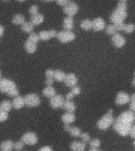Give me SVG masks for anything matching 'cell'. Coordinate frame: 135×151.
Instances as JSON below:
<instances>
[{
    "instance_id": "obj_1",
    "label": "cell",
    "mask_w": 135,
    "mask_h": 151,
    "mask_svg": "<svg viewBox=\"0 0 135 151\" xmlns=\"http://www.w3.org/2000/svg\"><path fill=\"white\" fill-rule=\"evenodd\" d=\"M135 120L134 112L125 111L118 116L113 124L115 131L121 136H127Z\"/></svg>"
},
{
    "instance_id": "obj_2",
    "label": "cell",
    "mask_w": 135,
    "mask_h": 151,
    "mask_svg": "<svg viewBox=\"0 0 135 151\" xmlns=\"http://www.w3.org/2000/svg\"><path fill=\"white\" fill-rule=\"evenodd\" d=\"M127 2L126 0H120L116 8L110 16V21L115 24L123 23L127 17Z\"/></svg>"
},
{
    "instance_id": "obj_3",
    "label": "cell",
    "mask_w": 135,
    "mask_h": 151,
    "mask_svg": "<svg viewBox=\"0 0 135 151\" xmlns=\"http://www.w3.org/2000/svg\"><path fill=\"white\" fill-rule=\"evenodd\" d=\"M0 92L6 93L9 97L18 96L19 91L15 83L12 80L4 78L0 80Z\"/></svg>"
},
{
    "instance_id": "obj_4",
    "label": "cell",
    "mask_w": 135,
    "mask_h": 151,
    "mask_svg": "<svg viewBox=\"0 0 135 151\" xmlns=\"http://www.w3.org/2000/svg\"><path fill=\"white\" fill-rule=\"evenodd\" d=\"M114 121H115V117L112 116V114L107 113L98 120L97 124V127L100 130H107L110 126L113 124Z\"/></svg>"
},
{
    "instance_id": "obj_5",
    "label": "cell",
    "mask_w": 135,
    "mask_h": 151,
    "mask_svg": "<svg viewBox=\"0 0 135 151\" xmlns=\"http://www.w3.org/2000/svg\"><path fill=\"white\" fill-rule=\"evenodd\" d=\"M25 105L29 108L36 107L40 104V99L39 95L35 93H31L24 97Z\"/></svg>"
},
{
    "instance_id": "obj_6",
    "label": "cell",
    "mask_w": 135,
    "mask_h": 151,
    "mask_svg": "<svg viewBox=\"0 0 135 151\" xmlns=\"http://www.w3.org/2000/svg\"><path fill=\"white\" fill-rule=\"evenodd\" d=\"M75 34L72 32L71 31H61V32H58V35H57L58 40L62 43H67V42H71L75 39Z\"/></svg>"
},
{
    "instance_id": "obj_7",
    "label": "cell",
    "mask_w": 135,
    "mask_h": 151,
    "mask_svg": "<svg viewBox=\"0 0 135 151\" xmlns=\"http://www.w3.org/2000/svg\"><path fill=\"white\" fill-rule=\"evenodd\" d=\"M21 141L24 144L33 146V145H36L38 142V138L35 133H33V132H27V133L24 134L21 136Z\"/></svg>"
},
{
    "instance_id": "obj_8",
    "label": "cell",
    "mask_w": 135,
    "mask_h": 151,
    "mask_svg": "<svg viewBox=\"0 0 135 151\" xmlns=\"http://www.w3.org/2000/svg\"><path fill=\"white\" fill-rule=\"evenodd\" d=\"M78 5L76 2H70L67 4L63 6V12L64 14H66L68 17H72L74 16L78 11Z\"/></svg>"
},
{
    "instance_id": "obj_9",
    "label": "cell",
    "mask_w": 135,
    "mask_h": 151,
    "mask_svg": "<svg viewBox=\"0 0 135 151\" xmlns=\"http://www.w3.org/2000/svg\"><path fill=\"white\" fill-rule=\"evenodd\" d=\"M65 101V98L62 94H55L52 99H50V106L53 109L62 108Z\"/></svg>"
},
{
    "instance_id": "obj_10",
    "label": "cell",
    "mask_w": 135,
    "mask_h": 151,
    "mask_svg": "<svg viewBox=\"0 0 135 151\" xmlns=\"http://www.w3.org/2000/svg\"><path fill=\"white\" fill-rule=\"evenodd\" d=\"M130 101V96L126 92L119 91L116 95L115 103L118 106H123Z\"/></svg>"
},
{
    "instance_id": "obj_11",
    "label": "cell",
    "mask_w": 135,
    "mask_h": 151,
    "mask_svg": "<svg viewBox=\"0 0 135 151\" xmlns=\"http://www.w3.org/2000/svg\"><path fill=\"white\" fill-rule=\"evenodd\" d=\"M111 41L113 42L114 46L117 48H121L126 44L125 38L123 37V35H121L120 33L118 32L114 34L112 38H111Z\"/></svg>"
},
{
    "instance_id": "obj_12",
    "label": "cell",
    "mask_w": 135,
    "mask_h": 151,
    "mask_svg": "<svg viewBox=\"0 0 135 151\" xmlns=\"http://www.w3.org/2000/svg\"><path fill=\"white\" fill-rule=\"evenodd\" d=\"M63 82L66 84V87L72 88V87L77 85L78 78H77L75 74H73V73H68V74H66V76H65Z\"/></svg>"
},
{
    "instance_id": "obj_13",
    "label": "cell",
    "mask_w": 135,
    "mask_h": 151,
    "mask_svg": "<svg viewBox=\"0 0 135 151\" xmlns=\"http://www.w3.org/2000/svg\"><path fill=\"white\" fill-rule=\"evenodd\" d=\"M105 28V21L102 17H97L92 21V29L95 32H99Z\"/></svg>"
},
{
    "instance_id": "obj_14",
    "label": "cell",
    "mask_w": 135,
    "mask_h": 151,
    "mask_svg": "<svg viewBox=\"0 0 135 151\" xmlns=\"http://www.w3.org/2000/svg\"><path fill=\"white\" fill-rule=\"evenodd\" d=\"M12 108H14L15 109H20L23 108L25 106V101H24V97L17 96L14 99V100L11 102Z\"/></svg>"
},
{
    "instance_id": "obj_15",
    "label": "cell",
    "mask_w": 135,
    "mask_h": 151,
    "mask_svg": "<svg viewBox=\"0 0 135 151\" xmlns=\"http://www.w3.org/2000/svg\"><path fill=\"white\" fill-rule=\"evenodd\" d=\"M76 120V116L73 113H66L62 116V120L64 124H70L71 123L74 122Z\"/></svg>"
},
{
    "instance_id": "obj_16",
    "label": "cell",
    "mask_w": 135,
    "mask_h": 151,
    "mask_svg": "<svg viewBox=\"0 0 135 151\" xmlns=\"http://www.w3.org/2000/svg\"><path fill=\"white\" fill-rule=\"evenodd\" d=\"M73 18L72 17H66L63 20V28L64 30L71 31L73 28Z\"/></svg>"
},
{
    "instance_id": "obj_17",
    "label": "cell",
    "mask_w": 135,
    "mask_h": 151,
    "mask_svg": "<svg viewBox=\"0 0 135 151\" xmlns=\"http://www.w3.org/2000/svg\"><path fill=\"white\" fill-rule=\"evenodd\" d=\"M85 149V144L82 142L73 141L70 144V150L72 151H84Z\"/></svg>"
},
{
    "instance_id": "obj_18",
    "label": "cell",
    "mask_w": 135,
    "mask_h": 151,
    "mask_svg": "<svg viewBox=\"0 0 135 151\" xmlns=\"http://www.w3.org/2000/svg\"><path fill=\"white\" fill-rule=\"evenodd\" d=\"M62 108L66 111V113H73V112L76 110V105L73 101H65Z\"/></svg>"
},
{
    "instance_id": "obj_19",
    "label": "cell",
    "mask_w": 135,
    "mask_h": 151,
    "mask_svg": "<svg viewBox=\"0 0 135 151\" xmlns=\"http://www.w3.org/2000/svg\"><path fill=\"white\" fill-rule=\"evenodd\" d=\"M44 21V17L41 14H37L36 15H33L30 17V22L33 25H39L41 23H43Z\"/></svg>"
},
{
    "instance_id": "obj_20",
    "label": "cell",
    "mask_w": 135,
    "mask_h": 151,
    "mask_svg": "<svg viewBox=\"0 0 135 151\" xmlns=\"http://www.w3.org/2000/svg\"><path fill=\"white\" fill-rule=\"evenodd\" d=\"M14 142L11 140H6L0 144V150L1 151H12L14 150Z\"/></svg>"
},
{
    "instance_id": "obj_21",
    "label": "cell",
    "mask_w": 135,
    "mask_h": 151,
    "mask_svg": "<svg viewBox=\"0 0 135 151\" xmlns=\"http://www.w3.org/2000/svg\"><path fill=\"white\" fill-rule=\"evenodd\" d=\"M43 94L48 99H52L56 94V91L52 86H47L43 90Z\"/></svg>"
},
{
    "instance_id": "obj_22",
    "label": "cell",
    "mask_w": 135,
    "mask_h": 151,
    "mask_svg": "<svg viewBox=\"0 0 135 151\" xmlns=\"http://www.w3.org/2000/svg\"><path fill=\"white\" fill-rule=\"evenodd\" d=\"M25 49L26 52H28L29 54H33L37 49V46L36 43H33L27 40L25 42Z\"/></svg>"
},
{
    "instance_id": "obj_23",
    "label": "cell",
    "mask_w": 135,
    "mask_h": 151,
    "mask_svg": "<svg viewBox=\"0 0 135 151\" xmlns=\"http://www.w3.org/2000/svg\"><path fill=\"white\" fill-rule=\"evenodd\" d=\"M25 21V17L20 14H15L12 18V22L15 25H21Z\"/></svg>"
},
{
    "instance_id": "obj_24",
    "label": "cell",
    "mask_w": 135,
    "mask_h": 151,
    "mask_svg": "<svg viewBox=\"0 0 135 151\" xmlns=\"http://www.w3.org/2000/svg\"><path fill=\"white\" fill-rule=\"evenodd\" d=\"M12 109V105L11 102L9 101L8 100H4L0 103V110L6 112V113H9V111Z\"/></svg>"
},
{
    "instance_id": "obj_25",
    "label": "cell",
    "mask_w": 135,
    "mask_h": 151,
    "mask_svg": "<svg viewBox=\"0 0 135 151\" xmlns=\"http://www.w3.org/2000/svg\"><path fill=\"white\" fill-rule=\"evenodd\" d=\"M21 29L26 33H32L33 32V29H34V25L31 23L30 21H25L22 24H21Z\"/></svg>"
},
{
    "instance_id": "obj_26",
    "label": "cell",
    "mask_w": 135,
    "mask_h": 151,
    "mask_svg": "<svg viewBox=\"0 0 135 151\" xmlns=\"http://www.w3.org/2000/svg\"><path fill=\"white\" fill-rule=\"evenodd\" d=\"M66 76V73L62 70H55L54 71V76L53 79L59 82H62Z\"/></svg>"
},
{
    "instance_id": "obj_27",
    "label": "cell",
    "mask_w": 135,
    "mask_h": 151,
    "mask_svg": "<svg viewBox=\"0 0 135 151\" xmlns=\"http://www.w3.org/2000/svg\"><path fill=\"white\" fill-rule=\"evenodd\" d=\"M81 28L84 30L89 31L92 29V21L89 19H85L81 22Z\"/></svg>"
},
{
    "instance_id": "obj_28",
    "label": "cell",
    "mask_w": 135,
    "mask_h": 151,
    "mask_svg": "<svg viewBox=\"0 0 135 151\" xmlns=\"http://www.w3.org/2000/svg\"><path fill=\"white\" fill-rule=\"evenodd\" d=\"M69 134L73 137H80L81 134V131L80 128L77 127H71L70 130L69 132Z\"/></svg>"
},
{
    "instance_id": "obj_29",
    "label": "cell",
    "mask_w": 135,
    "mask_h": 151,
    "mask_svg": "<svg viewBox=\"0 0 135 151\" xmlns=\"http://www.w3.org/2000/svg\"><path fill=\"white\" fill-rule=\"evenodd\" d=\"M39 38L40 40H44V41H46V40H51V36H50L49 32L48 31H41L39 34Z\"/></svg>"
},
{
    "instance_id": "obj_30",
    "label": "cell",
    "mask_w": 135,
    "mask_h": 151,
    "mask_svg": "<svg viewBox=\"0 0 135 151\" xmlns=\"http://www.w3.org/2000/svg\"><path fill=\"white\" fill-rule=\"evenodd\" d=\"M28 41H30V42H33V43H37L39 42V40H40V38H39V35L38 34L35 32H32L29 34V36L28 38Z\"/></svg>"
},
{
    "instance_id": "obj_31",
    "label": "cell",
    "mask_w": 135,
    "mask_h": 151,
    "mask_svg": "<svg viewBox=\"0 0 135 151\" xmlns=\"http://www.w3.org/2000/svg\"><path fill=\"white\" fill-rule=\"evenodd\" d=\"M89 143L91 149H98V147H99V146H100V141L98 139H92L89 142Z\"/></svg>"
},
{
    "instance_id": "obj_32",
    "label": "cell",
    "mask_w": 135,
    "mask_h": 151,
    "mask_svg": "<svg viewBox=\"0 0 135 151\" xmlns=\"http://www.w3.org/2000/svg\"><path fill=\"white\" fill-rule=\"evenodd\" d=\"M105 31H106V33L107 35H114V34L117 33L114 24H109V25L107 26L106 28H105Z\"/></svg>"
},
{
    "instance_id": "obj_33",
    "label": "cell",
    "mask_w": 135,
    "mask_h": 151,
    "mask_svg": "<svg viewBox=\"0 0 135 151\" xmlns=\"http://www.w3.org/2000/svg\"><path fill=\"white\" fill-rule=\"evenodd\" d=\"M135 29V25L134 24H126L125 28H124V31L126 33H131L133 32Z\"/></svg>"
},
{
    "instance_id": "obj_34",
    "label": "cell",
    "mask_w": 135,
    "mask_h": 151,
    "mask_svg": "<svg viewBox=\"0 0 135 151\" xmlns=\"http://www.w3.org/2000/svg\"><path fill=\"white\" fill-rule=\"evenodd\" d=\"M81 139V140H82V142L83 143H88L91 140V139H90V135L89 133H87V132H85V133H81L80 135Z\"/></svg>"
},
{
    "instance_id": "obj_35",
    "label": "cell",
    "mask_w": 135,
    "mask_h": 151,
    "mask_svg": "<svg viewBox=\"0 0 135 151\" xmlns=\"http://www.w3.org/2000/svg\"><path fill=\"white\" fill-rule=\"evenodd\" d=\"M130 111L134 112L135 110V94H132L131 97H130Z\"/></svg>"
},
{
    "instance_id": "obj_36",
    "label": "cell",
    "mask_w": 135,
    "mask_h": 151,
    "mask_svg": "<svg viewBox=\"0 0 135 151\" xmlns=\"http://www.w3.org/2000/svg\"><path fill=\"white\" fill-rule=\"evenodd\" d=\"M24 146H25V144H24L21 140L16 142H14V149L16 151L21 150L24 148Z\"/></svg>"
},
{
    "instance_id": "obj_37",
    "label": "cell",
    "mask_w": 135,
    "mask_h": 151,
    "mask_svg": "<svg viewBox=\"0 0 135 151\" xmlns=\"http://www.w3.org/2000/svg\"><path fill=\"white\" fill-rule=\"evenodd\" d=\"M28 12H29V14H31V16L39 14V13H38V12H39V7H38L37 5H33V6H31V7L29 8Z\"/></svg>"
},
{
    "instance_id": "obj_38",
    "label": "cell",
    "mask_w": 135,
    "mask_h": 151,
    "mask_svg": "<svg viewBox=\"0 0 135 151\" xmlns=\"http://www.w3.org/2000/svg\"><path fill=\"white\" fill-rule=\"evenodd\" d=\"M71 93L73 94V96H75V95H78V94H80L81 93V87L78 85H76L74 87H73L71 88Z\"/></svg>"
},
{
    "instance_id": "obj_39",
    "label": "cell",
    "mask_w": 135,
    "mask_h": 151,
    "mask_svg": "<svg viewBox=\"0 0 135 151\" xmlns=\"http://www.w3.org/2000/svg\"><path fill=\"white\" fill-rule=\"evenodd\" d=\"M9 114L8 113L3 112V111L0 110V122H4L8 119Z\"/></svg>"
},
{
    "instance_id": "obj_40",
    "label": "cell",
    "mask_w": 135,
    "mask_h": 151,
    "mask_svg": "<svg viewBox=\"0 0 135 151\" xmlns=\"http://www.w3.org/2000/svg\"><path fill=\"white\" fill-rule=\"evenodd\" d=\"M114 25H115V28L116 29V32H121V31H124L126 24L124 22H123V23L115 24Z\"/></svg>"
},
{
    "instance_id": "obj_41",
    "label": "cell",
    "mask_w": 135,
    "mask_h": 151,
    "mask_svg": "<svg viewBox=\"0 0 135 151\" xmlns=\"http://www.w3.org/2000/svg\"><path fill=\"white\" fill-rule=\"evenodd\" d=\"M45 76H46V79H47V78H53V76H54V70L47 69L45 72Z\"/></svg>"
},
{
    "instance_id": "obj_42",
    "label": "cell",
    "mask_w": 135,
    "mask_h": 151,
    "mask_svg": "<svg viewBox=\"0 0 135 151\" xmlns=\"http://www.w3.org/2000/svg\"><path fill=\"white\" fill-rule=\"evenodd\" d=\"M70 2L69 0H57V4L59 5V6H65L68 2Z\"/></svg>"
},
{
    "instance_id": "obj_43",
    "label": "cell",
    "mask_w": 135,
    "mask_h": 151,
    "mask_svg": "<svg viewBox=\"0 0 135 151\" xmlns=\"http://www.w3.org/2000/svg\"><path fill=\"white\" fill-rule=\"evenodd\" d=\"M49 32L50 36H51V39L52 38H55L57 37V35H58V32H57L56 30H54V29H52V30L48 31Z\"/></svg>"
},
{
    "instance_id": "obj_44",
    "label": "cell",
    "mask_w": 135,
    "mask_h": 151,
    "mask_svg": "<svg viewBox=\"0 0 135 151\" xmlns=\"http://www.w3.org/2000/svg\"><path fill=\"white\" fill-rule=\"evenodd\" d=\"M129 134H130V136H131V138H132V139H134L135 138V126L134 125H133L132 127H131V128H130V133H129Z\"/></svg>"
},
{
    "instance_id": "obj_45",
    "label": "cell",
    "mask_w": 135,
    "mask_h": 151,
    "mask_svg": "<svg viewBox=\"0 0 135 151\" xmlns=\"http://www.w3.org/2000/svg\"><path fill=\"white\" fill-rule=\"evenodd\" d=\"M54 83V79L53 78H47L45 80V83L47 84V86H52Z\"/></svg>"
},
{
    "instance_id": "obj_46",
    "label": "cell",
    "mask_w": 135,
    "mask_h": 151,
    "mask_svg": "<svg viewBox=\"0 0 135 151\" xmlns=\"http://www.w3.org/2000/svg\"><path fill=\"white\" fill-rule=\"evenodd\" d=\"M73 97L74 96L73 95V94L71 92H69L68 94L66 95V101H71L73 99Z\"/></svg>"
},
{
    "instance_id": "obj_47",
    "label": "cell",
    "mask_w": 135,
    "mask_h": 151,
    "mask_svg": "<svg viewBox=\"0 0 135 151\" xmlns=\"http://www.w3.org/2000/svg\"><path fill=\"white\" fill-rule=\"evenodd\" d=\"M39 151H53L52 149L50 146H44L42 148H40Z\"/></svg>"
},
{
    "instance_id": "obj_48",
    "label": "cell",
    "mask_w": 135,
    "mask_h": 151,
    "mask_svg": "<svg viewBox=\"0 0 135 151\" xmlns=\"http://www.w3.org/2000/svg\"><path fill=\"white\" fill-rule=\"evenodd\" d=\"M63 127H64V130H65L66 132H68L69 133V132H70V130L71 128V126L70 124H64Z\"/></svg>"
},
{
    "instance_id": "obj_49",
    "label": "cell",
    "mask_w": 135,
    "mask_h": 151,
    "mask_svg": "<svg viewBox=\"0 0 135 151\" xmlns=\"http://www.w3.org/2000/svg\"><path fill=\"white\" fill-rule=\"evenodd\" d=\"M3 33H4V28H3V26L0 25V37L3 35Z\"/></svg>"
},
{
    "instance_id": "obj_50",
    "label": "cell",
    "mask_w": 135,
    "mask_h": 151,
    "mask_svg": "<svg viewBox=\"0 0 135 151\" xmlns=\"http://www.w3.org/2000/svg\"><path fill=\"white\" fill-rule=\"evenodd\" d=\"M89 151H101V150H99L98 149H90Z\"/></svg>"
},
{
    "instance_id": "obj_51",
    "label": "cell",
    "mask_w": 135,
    "mask_h": 151,
    "mask_svg": "<svg viewBox=\"0 0 135 151\" xmlns=\"http://www.w3.org/2000/svg\"><path fill=\"white\" fill-rule=\"evenodd\" d=\"M132 84H133V86H134H134H135V78H134V77L133 78V80H132Z\"/></svg>"
},
{
    "instance_id": "obj_52",
    "label": "cell",
    "mask_w": 135,
    "mask_h": 151,
    "mask_svg": "<svg viewBox=\"0 0 135 151\" xmlns=\"http://www.w3.org/2000/svg\"><path fill=\"white\" fill-rule=\"evenodd\" d=\"M112 112H113V111H112V109H109V110L107 111V114H111V113H112Z\"/></svg>"
},
{
    "instance_id": "obj_53",
    "label": "cell",
    "mask_w": 135,
    "mask_h": 151,
    "mask_svg": "<svg viewBox=\"0 0 135 151\" xmlns=\"http://www.w3.org/2000/svg\"><path fill=\"white\" fill-rule=\"evenodd\" d=\"M2 80V73H1V72H0V80Z\"/></svg>"
}]
</instances>
